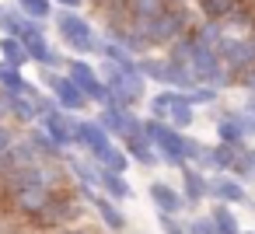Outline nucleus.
<instances>
[{"mask_svg":"<svg viewBox=\"0 0 255 234\" xmlns=\"http://www.w3.org/2000/svg\"><path fill=\"white\" fill-rule=\"evenodd\" d=\"M7 147H11V133H7V129H0V157H7V154H11Z\"/></svg>","mask_w":255,"mask_h":234,"instance_id":"obj_1","label":"nucleus"},{"mask_svg":"<svg viewBox=\"0 0 255 234\" xmlns=\"http://www.w3.org/2000/svg\"><path fill=\"white\" fill-rule=\"evenodd\" d=\"M63 234H84V231H63Z\"/></svg>","mask_w":255,"mask_h":234,"instance_id":"obj_2","label":"nucleus"}]
</instances>
